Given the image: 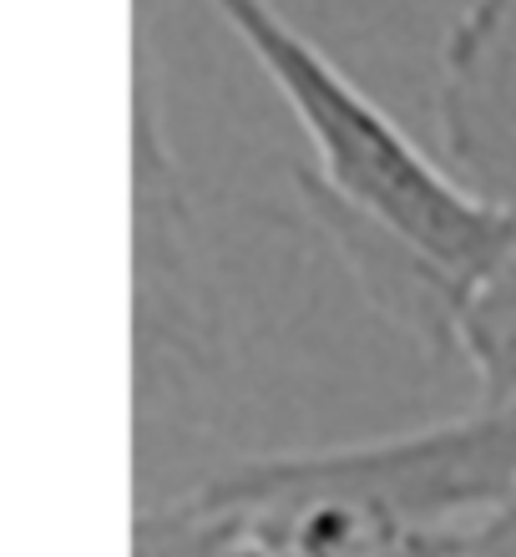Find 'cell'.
I'll return each mask as SVG.
<instances>
[{"label":"cell","instance_id":"1","mask_svg":"<svg viewBox=\"0 0 516 557\" xmlns=\"http://www.w3.org/2000/svg\"><path fill=\"white\" fill-rule=\"evenodd\" d=\"M516 497V416L259 451L137 512V557H456Z\"/></svg>","mask_w":516,"mask_h":557},{"label":"cell","instance_id":"3","mask_svg":"<svg viewBox=\"0 0 516 557\" xmlns=\"http://www.w3.org/2000/svg\"><path fill=\"white\" fill-rule=\"evenodd\" d=\"M436 117L451 173L516 213V0H471L445 30Z\"/></svg>","mask_w":516,"mask_h":557},{"label":"cell","instance_id":"2","mask_svg":"<svg viewBox=\"0 0 516 557\" xmlns=\"http://www.w3.org/2000/svg\"><path fill=\"white\" fill-rule=\"evenodd\" d=\"M213 15L264 66L299 133L314 147L304 183L365 213L385 234L420 249L451 274L471 278L512 244L516 213L471 193L456 173L426 158L319 46L284 21L274 0H207Z\"/></svg>","mask_w":516,"mask_h":557}]
</instances>
